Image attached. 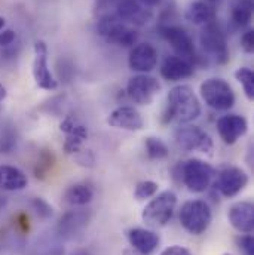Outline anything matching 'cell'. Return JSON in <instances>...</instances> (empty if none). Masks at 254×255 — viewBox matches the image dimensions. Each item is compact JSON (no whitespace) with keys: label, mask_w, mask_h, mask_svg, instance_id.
<instances>
[{"label":"cell","mask_w":254,"mask_h":255,"mask_svg":"<svg viewBox=\"0 0 254 255\" xmlns=\"http://www.w3.org/2000/svg\"><path fill=\"white\" fill-rule=\"evenodd\" d=\"M201 115V104L189 85L174 86L167 97V109L164 112V122L191 124Z\"/></svg>","instance_id":"cell-1"},{"label":"cell","mask_w":254,"mask_h":255,"mask_svg":"<svg viewBox=\"0 0 254 255\" xmlns=\"http://www.w3.org/2000/svg\"><path fill=\"white\" fill-rule=\"evenodd\" d=\"M177 206V194L171 190H165L153 196V199L144 206L141 212L143 223L150 229L165 227L174 215Z\"/></svg>","instance_id":"cell-2"},{"label":"cell","mask_w":254,"mask_h":255,"mask_svg":"<svg viewBox=\"0 0 254 255\" xmlns=\"http://www.w3.org/2000/svg\"><path fill=\"white\" fill-rule=\"evenodd\" d=\"M199 92L204 103L213 110L226 112L235 106V92L232 86L220 77L204 80L199 86Z\"/></svg>","instance_id":"cell-3"},{"label":"cell","mask_w":254,"mask_h":255,"mask_svg":"<svg viewBox=\"0 0 254 255\" xmlns=\"http://www.w3.org/2000/svg\"><path fill=\"white\" fill-rule=\"evenodd\" d=\"M97 33L109 43L131 48L137 43L138 33L122 22L115 13H106L98 16Z\"/></svg>","instance_id":"cell-4"},{"label":"cell","mask_w":254,"mask_h":255,"mask_svg":"<svg viewBox=\"0 0 254 255\" xmlns=\"http://www.w3.org/2000/svg\"><path fill=\"white\" fill-rule=\"evenodd\" d=\"M180 224L191 235H202L211 224L213 212L205 200H189L180 209Z\"/></svg>","instance_id":"cell-5"},{"label":"cell","mask_w":254,"mask_h":255,"mask_svg":"<svg viewBox=\"0 0 254 255\" xmlns=\"http://www.w3.org/2000/svg\"><path fill=\"white\" fill-rule=\"evenodd\" d=\"M199 42L208 58L214 60L217 64H226L229 61V46L226 34L217 24V21H213L202 27Z\"/></svg>","instance_id":"cell-6"},{"label":"cell","mask_w":254,"mask_h":255,"mask_svg":"<svg viewBox=\"0 0 254 255\" xmlns=\"http://www.w3.org/2000/svg\"><path fill=\"white\" fill-rule=\"evenodd\" d=\"M213 175H214L213 166L201 159L186 160L180 166L182 181L192 193H202L207 190L211 184Z\"/></svg>","instance_id":"cell-7"},{"label":"cell","mask_w":254,"mask_h":255,"mask_svg":"<svg viewBox=\"0 0 254 255\" xmlns=\"http://www.w3.org/2000/svg\"><path fill=\"white\" fill-rule=\"evenodd\" d=\"M159 33L171 45L177 57H182L191 61L192 64L196 61V49H195L193 40H192L191 34L183 27L173 25V24H161Z\"/></svg>","instance_id":"cell-8"},{"label":"cell","mask_w":254,"mask_h":255,"mask_svg":"<svg viewBox=\"0 0 254 255\" xmlns=\"http://www.w3.org/2000/svg\"><path fill=\"white\" fill-rule=\"evenodd\" d=\"M159 92H161L159 80L149 74H137L128 80V97L131 101H134L138 106H150Z\"/></svg>","instance_id":"cell-9"},{"label":"cell","mask_w":254,"mask_h":255,"mask_svg":"<svg viewBox=\"0 0 254 255\" xmlns=\"http://www.w3.org/2000/svg\"><path fill=\"white\" fill-rule=\"evenodd\" d=\"M176 142L185 151L211 153L214 142L213 138L199 127H182L176 130Z\"/></svg>","instance_id":"cell-10"},{"label":"cell","mask_w":254,"mask_h":255,"mask_svg":"<svg viewBox=\"0 0 254 255\" xmlns=\"http://www.w3.org/2000/svg\"><path fill=\"white\" fill-rule=\"evenodd\" d=\"M33 77L36 85L45 91H55L58 82L54 79L48 65V48L43 40L34 43V60H33Z\"/></svg>","instance_id":"cell-11"},{"label":"cell","mask_w":254,"mask_h":255,"mask_svg":"<svg viewBox=\"0 0 254 255\" xmlns=\"http://www.w3.org/2000/svg\"><path fill=\"white\" fill-rule=\"evenodd\" d=\"M92 217V212L89 209H73L65 212L58 221L57 226V233L60 238L65 241H71L77 238L89 224Z\"/></svg>","instance_id":"cell-12"},{"label":"cell","mask_w":254,"mask_h":255,"mask_svg":"<svg viewBox=\"0 0 254 255\" xmlns=\"http://www.w3.org/2000/svg\"><path fill=\"white\" fill-rule=\"evenodd\" d=\"M249 184V175L238 166H228L220 171L216 189L225 197H234L240 194Z\"/></svg>","instance_id":"cell-13"},{"label":"cell","mask_w":254,"mask_h":255,"mask_svg":"<svg viewBox=\"0 0 254 255\" xmlns=\"http://www.w3.org/2000/svg\"><path fill=\"white\" fill-rule=\"evenodd\" d=\"M115 15L122 22L141 27L152 19L153 12L149 6L143 4L140 0H119L115 7Z\"/></svg>","instance_id":"cell-14"},{"label":"cell","mask_w":254,"mask_h":255,"mask_svg":"<svg viewBox=\"0 0 254 255\" xmlns=\"http://www.w3.org/2000/svg\"><path fill=\"white\" fill-rule=\"evenodd\" d=\"M129 68L140 74H147L158 64V52L150 43H138L132 46L128 58Z\"/></svg>","instance_id":"cell-15"},{"label":"cell","mask_w":254,"mask_h":255,"mask_svg":"<svg viewBox=\"0 0 254 255\" xmlns=\"http://www.w3.org/2000/svg\"><path fill=\"white\" fill-rule=\"evenodd\" d=\"M249 130V124L244 116L226 115L217 121V132L225 144L232 145Z\"/></svg>","instance_id":"cell-16"},{"label":"cell","mask_w":254,"mask_h":255,"mask_svg":"<svg viewBox=\"0 0 254 255\" xmlns=\"http://www.w3.org/2000/svg\"><path fill=\"white\" fill-rule=\"evenodd\" d=\"M228 220L231 226L240 233H253L254 230V206L252 202L243 200L234 203L228 211Z\"/></svg>","instance_id":"cell-17"},{"label":"cell","mask_w":254,"mask_h":255,"mask_svg":"<svg viewBox=\"0 0 254 255\" xmlns=\"http://www.w3.org/2000/svg\"><path fill=\"white\" fill-rule=\"evenodd\" d=\"M107 125L116 129H124V130H141L144 127L143 116L140 112L134 107L129 106H122L115 109L109 118H107Z\"/></svg>","instance_id":"cell-18"},{"label":"cell","mask_w":254,"mask_h":255,"mask_svg":"<svg viewBox=\"0 0 254 255\" xmlns=\"http://www.w3.org/2000/svg\"><path fill=\"white\" fill-rule=\"evenodd\" d=\"M60 129L67 135L64 142V151L67 154H76L82 150L83 141L88 138V129L77 124L71 116H67L61 122Z\"/></svg>","instance_id":"cell-19"},{"label":"cell","mask_w":254,"mask_h":255,"mask_svg":"<svg viewBox=\"0 0 254 255\" xmlns=\"http://www.w3.org/2000/svg\"><path fill=\"white\" fill-rule=\"evenodd\" d=\"M128 241H129V245L132 247V250H135L140 254L149 255L159 247L161 238L153 230L137 227V229H131L128 232Z\"/></svg>","instance_id":"cell-20"},{"label":"cell","mask_w":254,"mask_h":255,"mask_svg":"<svg viewBox=\"0 0 254 255\" xmlns=\"http://www.w3.org/2000/svg\"><path fill=\"white\" fill-rule=\"evenodd\" d=\"M193 64L182 57L173 55L164 60L161 65V76L168 82H179L188 79L193 74Z\"/></svg>","instance_id":"cell-21"},{"label":"cell","mask_w":254,"mask_h":255,"mask_svg":"<svg viewBox=\"0 0 254 255\" xmlns=\"http://www.w3.org/2000/svg\"><path fill=\"white\" fill-rule=\"evenodd\" d=\"M28 184L27 175L16 166L0 165V190L19 191Z\"/></svg>","instance_id":"cell-22"},{"label":"cell","mask_w":254,"mask_h":255,"mask_svg":"<svg viewBox=\"0 0 254 255\" xmlns=\"http://www.w3.org/2000/svg\"><path fill=\"white\" fill-rule=\"evenodd\" d=\"M186 19L195 25H207L216 21V7L207 0H196L189 4L186 10Z\"/></svg>","instance_id":"cell-23"},{"label":"cell","mask_w":254,"mask_h":255,"mask_svg":"<svg viewBox=\"0 0 254 255\" xmlns=\"http://www.w3.org/2000/svg\"><path fill=\"white\" fill-rule=\"evenodd\" d=\"M92 199H94V189L85 183L73 184L64 191V200L71 206H85L91 203Z\"/></svg>","instance_id":"cell-24"},{"label":"cell","mask_w":254,"mask_h":255,"mask_svg":"<svg viewBox=\"0 0 254 255\" xmlns=\"http://www.w3.org/2000/svg\"><path fill=\"white\" fill-rule=\"evenodd\" d=\"M253 18V0H235L231 7V19L235 27H247Z\"/></svg>","instance_id":"cell-25"},{"label":"cell","mask_w":254,"mask_h":255,"mask_svg":"<svg viewBox=\"0 0 254 255\" xmlns=\"http://www.w3.org/2000/svg\"><path fill=\"white\" fill-rule=\"evenodd\" d=\"M144 150L149 159H153V160H162L170 156V150L167 144L161 138H156V136H147L144 139Z\"/></svg>","instance_id":"cell-26"},{"label":"cell","mask_w":254,"mask_h":255,"mask_svg":"<svg viewBox=\"0 0 254 255\" xmlns=\"http://www.w3.org/2000/svg\"><path fill=\"white\" fill-rule=\"evenodd\" d=\"M235 79L241 83L243 89H244V94L246 97L253 101L254 98V74L253 70L249 68V67H240L237 71H235Z\"/></svg>","instance_id":"cell-27"},{"label":"cell","mask_w":254,"mask_h":255,"mask_svg":"<svg viewBox=\"0 0 254 255\" xmlns=\"http://www.w3.org/2000/svg\"><path fill=\"white\" fill-rule=\"evenodd\" d=\"M159 186L155 183V181H150V180H146V181H140L137 186H135V190H134V199L141 202V200H146L149 197H153L156 193H158Z\"/></svg>","instance_id":"cell-28"},{"label":"cell","mask_w":254,"mask_h":255,"mask_svg":"<svg viewBox=\"0 0 254 255\" xmlns=\"http://www.w3.org/2000/svg\"><path fill=\"white\" fill-rule=\"evenodd\" d=\"M16 135L12 129L0 132V154H9L16 148Z\"/></svg>","instance_id":"cell-29"},{"label":"cell","mask_w":254,"mask_h":255,"mask_svg":"<svg viewBox=\"0 0 254 255\" xmlns=\"http://www.w3.org/2000/svg\"><path fill=\"white\" fill-rule=\"evenodd\" d=\"M31 206H33V211L40 217V218H51L54 215V209L52 206L42 197H34L31 200Z\"/></svg>","instance_id":"cell-30"},{"label":"cell","mask_w":254,"mask_h":255,"mask_svg":"<svg viewBox=\"0 0 254 255\" xmlns=\"http://www.w3.org/2000/svg\"><path fill=\"white\" fill-rule=\"evenodd\" d=\"M118 1H119V0H94L95 13H97L98 16L106 15V13H112L110 9H115Z\"/></svg>","instance_id":"cell-31"},{"label":"cell","mask_w":254,"mask_h":255,"mask_svg":"<svg viewBox=\"0 0 254 255\" xmlns=\"http://www.w3.org/2000/svg\"><path fill=\"white\" fill-rule=\"evenodd\" d=\"M51 166H52L51 156H49V154H46V153H43V154H42V157L39 159L37 165H36V169H34L36 177H37V178H43V177H45V174L48 172V169H49Z\"/></svg>","instance_id":"cell-32"},{"label":"cell","mask_w":254,"mask_h":255,"mask_svg":"<svg viewBox=\"0 0 254 255\" xmlns=\"http://www.w3.org/2000/svg\"><path fill=\"white\" fill-rule=\"evenodd\" d=\"M237 244L240 245V248L246 253V255H254V239L252 233L243 235L237 239Z\"/></svg>","instance_id":"cell-33"},{"label":"cell","mask_w":254,"mask_h":255,"mask_svg":"<svg viewBox=\"0 0 254 255\" xmlns=\"http://www.w3.org/2000/svg\"><path fill=\"white\" fill-rule=\"evenodd\" d=\"M241 48L244 49V52L252 54L254 51V31L249 30L243 34L241 37Z\"/></svg>","instance_id":"cell-34"},{"label":"cell","mask_w":254,"mask_h":255,"mask_svg":"<svg viewBox=\"0 0 254 255\" xmlns=\"http://www.w3.org/2000/svg\"><path fill=\"white\" fill-rule=\"evenodd\" d=\"M76 156V160H77V163L79 165H82V166H88V168H91L92 165H94V162H95V159H94V154L91 153V151H83V150H80L79 153H76L74 154Z\"/></svg>","instance_id":"cell-35"},{"label":"cell","mask_w":254,"mask_h":255,"mask_svg":"<svg viewBox=\"0 0 254 255\" xmlns=\"http://www.w3.org/2000/svg\"><path fill=\"white\" fill-rule=\"evenodd\" d=\"M16 34L13 30H1L0 31V46H9L15 42Z\"/></svg>","instance_id":"cell-36"},{"label":"cell","mask_w":254,"mask_h":255,"mask_svg":"<svg viewBox=\"0 0 254 255\" xmlns=\"http://www.w3.org/2000/svg\"><path fill=\"white\" fill-rule=\"evenodd\" d=\"M161 255H192V253L185 248V247H180V245H173V247H168L165 248Z\"/></svg>","instance_id":"cell-37"},{"label":"cell","mask_w":254,"mask_h":255,"mask_svg":"<svg viewBox=\"0 0 254 255\" xmlns=\"http://www.w3.org/2000/svg\"><path fill=\"white\" fill-rule=\"evenodd\" d=\"M143 4H146V6H149V7H152V6H158V4H161V1L162 0H140Z\"/></svg>","instance_id":"cell-38"},{"label":"cell","mask_w":254,"mask_h":255,"mask_svg":"<svg viewBox=\"0 0 254 255\" xmlns=\"http://www.w3.org/2000/svg\"><path fill=\"white\" fill-rule=\"evenodd\" d=\"M7 97V92H6V88L0 83V101H3L4 98Z\"/></svg>","instance_id":"cell-39"},{"label":"cell","mask_w":254,"mask_h":255,"mask_svg":"<svg viewBox=\"0 0 254 255\" xmlns=\"http://www.w3.org/2000/svg\"><path fill=\"white\" fill-rule=\"evenodd\" d=\"M70 255H92L88 250H77V251H74V253H71Z\"/></svg>","instance_id":"cell-40"},{"label":"cell","mask_w":254,"mask_h":255,"mask_svg":"<svg viewBox=\"0 0 254 255\" xmlns=\"http://www.w3.org/2000/svg\"><path fill=\"white\" fill-rule=\"evenodd\" d=\"M122 255H143V254H140V253H137L135 250H132V248H131V250H125V251L122 253Z\"/></svg>","instance_id":"cell-41"},{"label":"cell","mask_w":254,"mask_h":255,"mask_svg":"<svg viewBox=\"0 0 254 255\" xmlns=\"http://www.w3.org/2000/svg\"><path fill=\"white\" fill-rule=\"evenodd\" d=\"M4 24H6V21H4V18H3V16H0V31L3 30V27H4Z\"/></svg>","instance_id":"cell-42"},{"label":"cell","mask_w":254,"mask_h":255,"mask_svg":"<svg viewBox=\"0 0 254 255\" xmlns=\"http://www.w3.org/2000/svg\"><path fill=\"white\" fill-rule=\"evenodd\" d=\"M225 255H231V254H225Z\"/></svg>","instance_id":"cell-43"}]
</instances>
